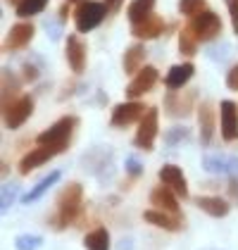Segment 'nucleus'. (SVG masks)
Masks as SVG:
<instances>
[{
	"label": "nucleus",
	"instance_id": "nucleus-1",
	"mask_svg": "<svg viewBox=\"0 0 238 250\" xmlns=\"http://www.w3.org/2000/svg\"><path fill=\"white\" fill-rule=\"evenodd\" d=\"M74 126H77V117H62V119H58L50 129H45V131L39 136V146L50 148L55 155L62 153V150H67L69 136L74 131Z\"/></svg>",
	"mask_w": 238,
	"mask_h": 250
},
{
	"label": "nucleus",
	"instance_id": "nucleus-2",
	"mask_svg": "<svg viewBox=\"0 0 238 250\" xmlns=\"http://www.w3.org/2000/svg\"><path fill=\"white\" fill-rule=\"evenodd\" d=\"M81 203H83V188L81 184H67L58 195V217L62 219L60 227L72 224L81 212Z\"/></svg>",
	"mask_w": 238,
	"mask_h": 250
},
{
	"label": "nucleus",
	"instance_id": "nucleus-3",
	"mask_svg": "<svg viewBox=\"0 0 238 250\" xmlns=\"http://www.w3.org/2000/svg\"><path fill=\"white\" fill-rule=\"evenodd\" d=\"M105 12H107V5H105V2H98V0H86L83 5H79V7H77V12H74L77 29H79L81 34L93 31L100 21H102Z\"/></svg>",
	"mask_w": 238,
	"mask_h": 250
},
{
	"label": "nucleus",
	"instance_id": "nucleus-4",
	"mask_svg": "<svg viewBox=\"0 0 238 250\" xmlns=\"http://www.w3.org/2000/svg\"><path fill=\"white\" fill-rule=\"evenodd\" d=\"M34 112V98L31 96H21L15 103H7L5 110H2V119H5V126L7 129H17L21 126Z\"/></svg>",
	"mask_w": 238,
	"mask_h": 250
},
{
	"label": "nucleus",
	"instance_id": "nucleus-5",
	"mask_svg": "<svg viewBox=\"0 0 238 250\" xmlns=\"http://www.w3.org/2000/svg\"><path fill=\"white\" fill-rule=\"evenodd\" d=\"M158 117L159 112L155 107L145 110V115L140 117L139 131H136V138H134V146L140 148V150H153V143H155V136H158Z\"/></svg>",
	"mask_w": 238,
	"mask_h": 250
},
{
	"label": "nucleus",
	"instance_id": "nucleus-6",
	"mask_svg": "<svg viewBox=\"0 0 238 250\" xmlns=\"http://www.w3.org/2000/svg\"><path fill=\"white\" fill-rule=\"evenodd\" d=\"M191 29L196 31V36H198L200 41H212L215 36H219V31H221V20H219L215 12L202 10V12H198V15L191 20Z\"/></svg>",
	"mask_w": 238,
	"mask_h": 250
},
{
	"label": "nucleus",
	"instance_id": "nucleus-7",
	"mask_svg": "<svg viewBox=\"0 0 238 250\" xmlns=\"http://www.w3.org/2000/svg\"><path fill=\"white\" fill-rule=\"evenodd\" d=\"M219 117H221V136L224 141H236L238 138V107L234 100H221L219 105Z\"/></svg>",
	"mask_w": 238,
	"mask_h": 250
},
{
	"label": "nucleus",
	"instance_id": "nucleus-8",
	"mask_svg": "<svg viewBox=\"0 0 238 250\" xmlns=\"http://www.w3.org/2000/svg\"><path fill=\"white\" fill-rule=\"evenodd\" d=\"M143 115H145L143 103H136V100H131V103H121V105L115 107V112H112V126L126 129L129 124L140 122V117Z\"/></svg>",
	"mask_w": 238,
	"mask_h": 250
},
{
	"label": "nucleus",
	"instance_id": "nucleus-9",
	"mask_svg": "<svg viewBox=\"0 0 238 250\" xmlns=\"http://www.w3.org/2000/svg\"><path fill=\"white\" fill-rule=\"evenodd\" d=\"M155 83H158V69H155V67H143L139 74L134 77V81L126 86V96L139 98V96H143V93H148Z\"/></svg>",
	"mask_w": 238,
	"mask_h": 250
},
{
	"label": "nucleus",
	"instance_id": "nucleus-10",
	"mask_svg": "<svg viewBox=\"0 0 238 250\" xmlns=\"http://www.w3.org/2000/svg\"><path fill=\"white\" fill-rule=\"evenodd\" d=\"M159 181H162V184H167V186L177 193V195H181V198H186V195H188L186 176H183V172L178 169L177 165H164V167L159 169Z\"/></svg>",
	"mask_w": 238,
	"mask_h": 250
},
{
	"label": "nucleus",
	"instance_id": "nucleus-11",
	"mask_svg": "<svg viewBox=\"0 0 238 250\" xmlns=\"http://www.w3.org/2000/svg\"><path fill=\"white\" fill-rule=\"evenodd\" d=\"M150 203L158 208V210L164 212H172V214H178V203H177V195L174 191L167 186V184H159L150 191Z\"/></svg>",
	"mask_w": 238,
	"mask_h": 250
},
{
	"label": "nucleus",
	"instance_id": "nucleus-12",
	"mask_svg": "<svg viewBox=\"0 0 238 250\" xmlns=\"http://www.w3.org/2000/svg\"><path fill=\"white\" fill-rule=\"evenodd\" d=\"M31 39H34V24L17 21V24L10 29V36L5 41V48H7V50H20L24 45H29Z\"/></svg>",
	"mask_w": 238,
	"mask_h": 250
},
{
	"label": "nucleus",
	"instance_id": "nucleus-13",
	"mask_svg": "<svg viewBox=\"0 0 238 250\" xmlns=\"http://www.w3.org/2000/svg\"><path fill=\"white\" fill-rule=\"evenodd\" d=\"M202 167L207 172H219V174H238V157H229V155H207L202 160Z\"/></svg>",
	"mask_w": 238,
	"mask_h": 250
},
{
	"label": "nucleus",
	"instance_id": "nucleus-14",
	"mask_svg": "<svg viewBox=\"0 0 238 250\" xmlns=\"http://www.w3.org/2000/svg\"><path fill=\"white\" fill-rule=\"evenodd\" d=\"M67 60H69V67L81 74L83 67H86V45L79 41V36H67Z\"/></svg>",
	"mask_w": 238,
	"mask_h": 250
},
{
	"label": "nucleus",
	"instance_id": "nucleus-15",
	"mask_svg": "<svg viewBox=\"0 0 238 250\" xmlns=\"http://www.w3.org/2000/svg\"><path fill=\"white\" fill-rule=\"evenodd\" d=\"M53 155H55V153H53L50 148H43V146H40V148H36V150H31V153H26L24 157H21V162H20V174H24V176H26L29 172L39 169L40 165H43V162H48Z\"/></svg>",
	"mask_w": 238,
	"mask_h": 250
},
{
	"label": "nucleus",
	"instance_id": "nucleus-16",
	"mask_svg": "<svg viewBox=\"0 0 238 250\" xmlns=\"http://www.w3.org/2000/svg\"><path fill=\"white\" fill-rule=\"evenodd\" d=\"M162 29H164V21L159 20V17H155V15H150V17H145L143 21L134 24L131 34L136 39H158L159 34H162Z\"/></svg>",
	"mask_w": 238,
	"mask_h": 250
},
{
	"label": "nucleus",
	"instance_id": "nucleus-17",
	"mask_svg": "<svg viewBox=\"0 0 238 250\" xmlns=\"http://www.w3.org/2000/svg\"><path fill=\"white\" fill-rule=\"evenodd\" d=\"M143 219L153 227H159L164 231H177L178 229V217L172 214V212H164V210H148L143 212Z\"/></svg>",
	"mask_w": 238,
	"mask_h": 250
},
{
	"label": "nucleus",
	"instance_id": "nucleus-18",
	"mask_svg": "<svg viewBox=\"0 0 238 250\" xmlns=\"http://www.w3.org/2000/svg\"><path fill=\"white\" fill-rule=\"evenodd\" d=\"M198 117H200V141L207 146L215 136V110L210 103H200V110H198Z\"/></svg>",
	"mask_w": 238,
	"mask_h": 250
},
{
	"label": "nucleus",
	"instance_id": "nucleus-19",
	"mask_svg": "<svg viewBox=\"0 0 238 250\" xmlns=\"http://www.w3.org/2000/svg\"><path fill=\"white\" fill-rule=\"evenodd\" d=\"M193 77V64L191 62H183V64H177V67H172L169 69V74H167V86L172 88V91H177L181 86H186V81Z\"/></svg>",
	"mask_w": 238,
	"mask_h": 250
},
{
	"label": "nucleus",
	"instance_id": "nucleus-20",
	"mask_svg": "<svg viewBox=\"0 0 238 250\" xmlns=\"http://www.w3.org/2000/svg\"><path fill=\"white\" fill-rule=\"evenodd\" d=\"M196 205H198L202 212H207L210 217H224V214H229V203L221 200V198H212V195L198 198Z\"/></svg>",
	"mask_w": 238,
	"mask_h": 250
},
{
	"label": "nucleus",
	"instance_id": "nucleus-21",
	"mask_svg": "<svg viewBox=\"0 0 238 250\" xmlns=\"http://www.w3.org/2000/svg\"><path fill=\"white\" fill-rule=\"evenodd\" d=\"M153 7H155V0H131V5H129V10H126L129 21H131V24L143 21L145 17L153 15Z\"/></svg>",
	"mask_w": 238,
	"mask_h": 250
},
{
	"label": "nucleus",
	"instance_id": "nucleus-22",
	"mask_svg": "<svg viewBox=\"0 0 238 250\" xmlns=\"http://www.w3.org/2000/svg\"><path fill=\"white\" fill-rule=\"evenodd\" d=\"M143 60H145V48L143 45H131L126 53H124V72L126 74H134L139 67H143Z\"/></svg>",
	"mask_w": 238,
	"mask_h": 250
},
{
	"label": "nucleus",
	"instance_id": "nucleus-23",
	"mask_svg": "<svg viewBox=\"0 0 238 250\" xmlns=\"http://www.w3.org/2000/svg\"><path fill=\"white\" fill-rule=\"evenodd\" d=\"M83 246L88 250H110V233L107 229H93L86 233V238H83Z\"/></svg>",
	"mask_w": 238,
	"mask_h": 250
},
{
	"label": "nucleus",
	"instance_id": "nucleus-24",
	"mask_svg": "<svg viewBox=\"0 0 238 250\" xmlns=\"http://www.w3.org/2000/svg\"><path fill=\"white\" fill-rule=\"evenodd\" d=\"M198 36H196V31L191 29V24L188 26H183L181 29V36H178V50L183 53V55H188V58H193L196 53H198Z\"/></svg>",
	"mask_w": 238,
	"mask_h": 250
},
{
	"label": "nucleus",
	"instance_id": "nucleus-25",
	"mask_svg": "<svg viewBox=\"0 0 238 250\" xmlns=\"http://www.w3.org/2000/svg\"><path fill=\"white\" fill-rule=\"evenodd\" d=\"M58 179H60V172H53V174H48L45 179H40V184H39V186H36L34 191H29V193H26V195H24V203L29 205V203H34V200H39L40 195H43V193L48 191V188H50V186H53V184H55Z\"/></svg>",
	"mask_w": 238,
	"mask_h": 250
},
{
	"label": "nucleus",
	"instance_id": "nucleus-26",
	"mask_svg": "<svg viewBox=\"0 0 238 250\" xmlns=\"http://www.w3.org/2000/svg\"><path fill=\"white\" fill-rule=\"evenodd\" d=\"M48 0H21L17 2V15L20 17H31V15H39L40 10H45Z\"/></svg>",
	"mask_w": 238,
	"mask_h": 250
},
{
	"label": "nucleus",
	"instance_id": "nucleus-27",
	"mask_svg": "<svg viewBox=\"0 0 238 250\" xmlns=\"http://www.w3.org/2000/svg\"><path fill=\"white\" fill-rule=\"evenodd\" d=\"M178 10L181 15H198L205 10V0H178Z\"/></svg>",
	"mask_w": 238,
	"mask_h": 250
},
{
	"label": "nucleus",
	"instance_id": "nucleus-28",
	"mask_svg": "<svg viewBox=\"0 0 238 250\" xmlns=\"http://www.w3.org/2000/svg\"><path fill=\"white\" fill-rule=\"evenodd\" d=\"M43 246L40 236H20L17 238V250H39Z\"/></svg>",
	"mask_w": 238,
	"mask_h": 250
},
{
	"label": "nucleus",
	"instance_id": "nucleus-29",
	"mask_svg": "<svg viewBox=\"0 0 238 250\" xmlns=\"http://www.w3.org/2000/svg\"><path fill=\"white\" fill-rule=\"evenodd\" d=\"M15 195H17V188H15V186H2V214H5L7 208L12 205Z\"/></svg>",
	"mask_w": 238,
	"mask_h": 250
},
{
	"label": "nucleus",
	"instance_id": "nucleus-30",
	"mask_svg": "<svg viewBox=\"0 0 238 250\" xmlns=\"http://www.w3.org/2000/svg\"><path fill=\"white\" fill-rule=\"evenodd\" d=\"M226 7H229V15H231V24H234V31L238 34V0H226Z\"/></svg>",
	"mask_w": 238,
	"mask_h": 250
},
{
	"label": "nucleus",
	"instance_id": "nucleus-31",
	"mask_svg": "<svg viewBox=\"0 0 238 250\" xmlns=\"http://www.w3.org/2000/svg\"><path fill=\"white\" fill-rule=\"evenodd\" d=\"M126 172L131 174V176H139V174L143 172V167L139 165V160H136V157H129V160H126Z\"/></svg>",
	"mask_w": 238,
	"mask_h": 250
},
{
	"label": "nucleus",
	"instance_id": "nucleus-32",
	"mask_svg": "<svg viewBox=\"0 0 238 250\" xmlns=\"http://www.w3.org/2000/svg\"><path fill=\"white\" fill-rule=\"evenodd\" d=\"M226 86H229L231 91H238V64L231 67V72H229V77H226Z\"/></svg>",
	"mask_w": 238,
	"mask_h": 250
},
{
	"label": "nucleus",
	"instance_id": "nucleus-33",
	"mask_svg": "<svg viewBox=\"0 0 238 250\" xmlns=\"http://www.w3.org/2000/svg\"><path fill=\"white\" fill-rule=\"evenodd\" d=\"M229 195H231L234 200H238V179L236 176H231V181H229Z\"/></svg>",
	"mask_w": 238,
	"mask_h": 250
},
{
	"label": "nucleus",
	"instance_id": "nucleus-34",
	"mask_svg": "<svg viewBox=\"0 0 238 250\" xmlns=\"http://www.w3.org/2000/svg\"><path fill=\"white\" fill-rule=\"evenodd\" d=\"M119 250H131V243H124V241H121V243H119Z\"/></svg>",
	"mask_w": 238,
	"mask_h": 250
},
{
	"label": "nucleus",
	"instance_id": "nucleus-35",
	"mask_svg": "<svg viewBox=\"0 0 238 250\" xmlns=\"http://www.w3.org/2000/svg\"><path fill=\"white\" fill-rule=\"evenodd\" d=\"M107 2H110V5H117L119 0H107Z\"/></svg>",
	"mask_w": 238,
	"mask_h": 250
},
{
	"label": "nucleus",
	"instance_id": "nucleus-36",
	"mask_svg": "<svg viewBox=\"0 0 238 250\" xmlns=\"http://www.w3.org/2000/svg\"><path fill=\"white\" fill-rule=\"evenodd\" d=\"M10 2H21V0H10Z\"/></svg>",
	"mask_w": 238,
	"mask_h": 250
}]
</instances>
